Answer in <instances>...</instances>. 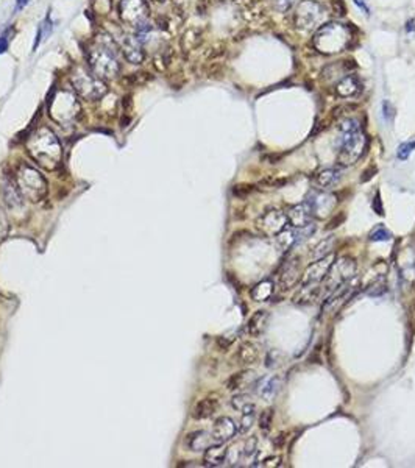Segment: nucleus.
Segmentation results:
<instances>
[{"label": "nucleus", "instance_id": "f257e3e1", "mask_svg": "<svg viewBox=\"0 0 415 468\" xmlns=\"http://www.w3.org/2000/svg\"><path fill=\"white\" fill-rule=\"evenodd\" d=\"M25 147H27L28 155L46 170H55L61 164V144H59L56 134L47 126H41L33 133L27 139Z\"/></svg>", "mask_w": 415, "mask_h": 468}, {"label": "nucleus", "instance_id": "f03ea898", "mask_svg": "<svg viewBox=\"0 0 415 468\" xmlns=\"http://www.w3.org/2000/svg\"><path fill=\"white\" fill-rule=\"evenodd\" d=\"M339 153L337 163L342 167H348L358 161L366 147V136L356 119H343L339 123Z\"/></svg>", "mask_w": 415, "mask_h": 468}, {"label": "nucleus", "instance_id": "7ed1b4c3", "mask_svg": "<svg viewBox=\"0 0 415 468\" xmlns=\"http://www.w3.org/2000/svg\"><path fill=\"white\" fill-rule=\"evenodd\" d=\"M88 63L91 71L100 80L114 78L119 74V69H121L113 41L108 36H98L96 39V42L88 52Z\"/></svg>", "mask_w": 415, "mask_h": 468}, {"label": "nucleus", "instance_id": "20e7f679", "mask_svg": "<svg viewBox=\"0 0 415 468\" xmlns=\"http://www.w3.org/2000/svg\"><path fill=\"white\" fill-rule=\"evenodd\" d=\"M16 186L24 198L31 203H39L46 198L49 186L39 170L28 164H21L16 172Z\"/></svg>", "mask_w": 415, "mask_h": 468}, {"label": "nucleus", "instance_id": "39448f33", "mask_svg": "<svg viewBox=\"0 0 415 468\" xmlns=\"http://www.w3.org/2000/svg\"><path fill=\"white\" fill-rule=\"evenodd\" d=\"M351 39L348 28L342 24H325L320 25L316 36L314 46L321 53H336L343 50Z\"/></svg>", "mask_w": 415, "mask_h": 468}, {"label": "nucleus", "instance_id": "423d86ee", "mask_svg": "<svg viewBox=\"0 0 415 468\" xmlns=\"http://www.w3.org/2000/svg\"><path fill=\"white\" fill-rule=\"evenodd\" d=\"M49 114L61 125L73 123L80 114V105L75 99V94L67 89L56 91L49 100Z\"/></svg>", "mask_w": 415, "mask_h": 468}, {"label": "nucleus", "instance_id": "0eeeda50", "mask_svg": "<svg viewBox=\"0 0 415 468\" xmlns=\"http://www.w3.org/2000/svg\"><path fill=\"white\" fill-rule=\"evenodd\" d=\"M72 84L78 96H81L86 100H98L100 97H103V94L106 92L105 83L92 71L88 72L81 69V67H78V69L73 72Z\"/></svg>", "mask_w": 415, "mask_h": 468}, {"label": "nucleus", "instance_id": "6e6552de", "mask_svg": "<svg viewBox=\"0 0 415 468\" xmlns=\"http://www.w3.org/2000/svg\"><path fill=\"white\" fill-rule=\"evenodd\" d=\"M356 271V259L351 256H341L339 259H334L328 273L321 283V287L326 292H333L336 287L343 284L345 281L353 278Z\"/></svg>", "mask_w": 415, "mask_h": 468}, {"label": "nucleus", "instance_id": "1a4fd4ad", "mask_svg": "<svg viewBox=\"0 0 415 468\" xmlns=\"http://www.w3.org/2000/svg\"><path fill=\"white\" fill-rule=\"evenodd\" d=\"M323 18H325L323 6L318 2H316V0H304V2L300 3L298 10L295 11L293 22L296 25V28L309 31V30L318 28Z\"/></svg>", "mask_w": 415, "mask_h": 468}, {"label": "nucleus", "instance_id": "9d476101", "mask_svg": "<svg viewBox=\"0 0 415 468\" xmlns=\"http://www.w3.org/2000/svg\"><path fill=\"white\" fill-rule=\"evenodd\" d=\"M286 225H287V216L278 209H267L256 219L258 231L270 237H276L283 229H286Z\"/></svg>", "mask_w": 415, "mask_h": 468}, {"label": "nucleus", "instance_id": "9b49d317", "mask_svg": "<svg viewBox=\"0 0 415 468\" xmlns=\"http://www.w3.org/2000/svg\"><path fill=\"white\" fill-rule=\"evenodd\" d=\"M308 208L311 209L312 216L317 217H326L331 214V211L337 206V198L334 194L329 192H323L320 189H314L308 194L306 201Z\"/></svg>", "mask_w": 415, "mask_h": 468}, {"label": "nucleus", "instance_id": "f8f14e48", "mask_svg": "<svg viewBox=\"0 0 415 468\" xmlns=\"http://www.w3.org/2000/svg\"><path fill=\"white\" fill-rule=\"evenodd\" d=\"M121 16L123 22L139 28L147 24L148 5L144 2V0H122Z\"/></svg>", "mask_w": 415, "mask_h": 468}, {"label": "nucleus", "instance_id": "ddd939ff", "mask_svg": "<svg viewBox=\"0 0 415 468\" xmlns=\"http://www.w3.org/2000/svg\"><path fill=\"white\" fill-rule=\"evenodd\" d=\"M334 258L333 254H328V256L317 259L311 264V266L304 270V273L301 275L300 283L301 286H318L323 283V279L328 273L329 267H331Z\"/></svg>", "mask_w": 415, "mask_h": 468}, {"label": "nucleus", "instance_id": "4468645a", "mask_svg": "<svg viewBox=\"0 0 415 468\" xmlns=\"http://www.w3.org/2000/svg\"><path fill=\"white\" fill-rule=\"evenodd\" d=\"M317 231V226L314 223H309L303 228H292V229H283L281 233L276 236V242L283 250H289L295 244H298L304 239H308Z\"/></svg>", "mask_w": 415, "mask_h": 468}, {"label": "nucleus", "instance_id": "2eb2a0df", "mask_svg": "<svg viewBox=\"0 0 415 468\" xmlns=\"http://www.w3.org/2000/svg\"><path fill=\"white\" fill-rule=\"evenodd\" d=\"M237 434V424L234 423L230 417H220L213 424L211 429V437H213L214 443H226L234 439Z\"/></svg>", "mask_w": 415, "mask_h": 468}, {"label": "nucleus", "instance_id": "dca6fc26", "mask_svg": "<svg viewBox=\"0 0 415 468\" xmlns=\"http://www.w3.org/2000/svg\"><path fill=\"white\" fill-rule=\"evenodd\" d=\"M281 390V378L278 374H270V376L261 378L255 384V392L262 401L270 403L276 398Z\"/></svg>", "mask_w": 415, "mask_h": 468}, {"label": "nucleus", "instance_id": "f3484780", "mask_svg": "<svg viewBox=\"0 0 415 468\" xmlns=\"http://www.w3.org/2000/svg\"><path fill=\"white\" fill-rule=\"evenodd\" d=\"M301 266H300V259L298 258H292L291 261H287L284 264V267L281 269V273H279V287L283 291H289V289L295 287V284L298 283L301 278Z\"/></svg>", "mask_w": 415, "mask_h": 468}, {"label": "nucleus", "instance_id": "a211bd4d", "mask_svg": "<svg viewBox=\"0 0 415 468\" xmlns=\"http://www.w3.org/2000/svg\"><path fill=\"white\" fill-rule=\"evenodd\" d=\"M353 287H354L353 279H348V281H345L343 284L336 287L333 292H329L323 308H321V314H329V312L337 311L339 306L343 303V300L348 298V294L353 291Z\"/></svg>", "mask_w": 415, "mask_h": 468}, {"label": "nucleus", "instance_id": "6ab92c4d", "mask_svg": "<svg viewBox=\"0 0 415 468\" xmlns=\"http://www.w3.org/2000/svg\"><path fill=\"white\" fill-rule=\"evenodd\" d=\"M312 212L308 208L306 203L295 205L287 212V222L292 225V228H303L312 222Z\"/></svg>", "mask_w": 415, "mask_h": 468}, {"label": "nucleus", "instance_id": "aec40b11", "mask_svg": "<svg viewBox=\"0 0 415 468\" xmlns=\"http://www.w3.org/2000/svg\"><path fill=\"white\" fill-rule=\"evenodd\" d=\"M122 52L131 64H141L144 59V52L141 41L136 36H126L122 42Z\"/></svg>", "mask_w": 415, "mask_h": 468}, {"label": "nucleus", "instance_id": "412c9836", "mask_svg": "<svg viewBox=\"0 0 415 468\" xmlns=\"http://www.w3.org/2000/svg\"><path fill=\"white\" fill-rule=\"evenodd\" d=\"M269 320H270L269 311H258V312H255V314H253V316L250 317L248 325H247L248 334H250L251 337H261L262 334L266 333L267 325H269Z\"/></svg>", "mask_w": 415, "mask_h": 468}, {"label": "nucleus", "instance_id": "4be33fe9", "mask_svg": "<svg viewBox=\"0 0 415 468\" xmlns=\"http://www.w3.org/2000/svg\"><path fill=\"white\" fill-rule=\"evenodd\" d=\"M217 409H219V399L216 396H206L195 404L192 417L195 420H205V419H209V417H213Z\"/></svg>", "mask_w": 415, "mask_h": 468}, {"label": "nucleus", "instance_id": "5701e85b", "mask_svg": "<svg viewBox=\"0 0 415 468\" xmlns=\"http://www.w3.org/2000/svg\"><path fill=\"white\" fill-rule=\"evenodd\" d=\"M259 359V346L253 342H242L236 353V361L239 365H253Z\"/></svg>", "mask_w": 415, "mask_h": 468}, {"label": "nucleus", "instance_id": "b1692460", "mask_svg": "<svg viewBox=\"0 0 415 468\" xmlns=\"http://www.w3.org/2000/svg\"><path fill=\"white\" fill-rule=\"evenodd\" d=\"M213 437H211V432L206 431H194L191 432L188 437H186V446H188L191 451H205L208 446L213 445Z\"/></svg>", "mask_w": 415, "mask_h": 468}, {"label": "nucleus", "instance_id": "393cba45", "mask_svg": "<svg viewBox=\"0 0 415 468\" xmlns=\"http://www.w3.org/2000/svg\"><path fill=\"white\" fill-rule=\"evenodd\" d=\"M226 446L225 443H216L205 449V465L206 467H220L226 462Z\"/></svg>", "mask_w": 415, "mask_h": 468}, {"label": "nucleus", "instance_id": "a878e982", "mask_svg": "<svg viewBox=\"0 0 415 468\" xmlns=\"http://www.w3.org/2000/svg\"><path fill=\"white\" fill-rule=\"evenodd\" d=\"M3 198H5L6 206L11 211H18L24 208V197L21 195L18 186H14L10 181H6L3 184Z\"/></svg>", "mask_w": 415, "mask_h": 468}, {"label": "nucleus", "instance_id": "bb28decb", "mask_svg": "<svg viewBox=\"0 0 415 468\" xmlns=\"http://www.w3.org/2000/svg\"><path fill=\"white\" fill-rule=\"evenodd\" d=\"M336 91L341 97H353L361 91V83L354 75H346L339 80Z\"/></svg>", "mask_w": 415, "mask_h": 468}, {"label": "nucleus", "instance_id": "cd10ccee", "mask_svg": "<svg viewBox=\"0 0 415 468\" xmlns=\"http://www.w3.org/2000/svg\"><path fill=\"white\" fill-rule=\"evenodd\" d=\"M341 178H342V173L339 169H325L317 173L316 184L320 189H331L333 186H336L341 181Z\"/></svg>", "mask_w": 415, "mask_h": 468}, {"label": "nucleus", "instance_id": "c85d7f7f", "mask_svg": "<svg viewBox=\"0 0 415 468\" xmlns=\"http://www.w3.org/2000/svg\"><path fill=\"white\" fill-rule=\"evenodd\" d=\"M323 292V287L321 284L318 286H301V289L295 294L293 301L296 304H311L314 303V300H317L320 294Z\"/></svg>", "mask_w": 415, "mask_h": 468}, {"label": "nucleus", "instance_id": "c756f323", "mask_svg": "<svg viewBox=\"0 0 415 468\" xmlns=\"http://www.w3.org/2000/svg\"><path fill=\"white\" fill-rule=\"evenodd\" d=\"M253 373L251 370H242V371H237L234 374H231V378L226 381V389L228 390H237V389H242L244 386H247L248 382L251 381L253 378Z\"/></svg>", "mask_w": 415, "mask_h": 468}, {"label": "nucleus", "instance_id": "7c9ffc66", "mask_svg": "<svg viewBox=\"0 0 415 468\" xmlns=\"http://www.w3.org/2000/svg\"><path fill=\"white\" fill-rule=\"evenodd\" d=\"M334 242H336L334 236H329V237H326V239L320 241L314 246V250L311 251V259L317 261V259H321V258L328 256V254H331V251L334 248Z\"/></svg>", "mask_w": 415, "mask_h": 468}, {"label": "nucleus", "instance_id": "2f4dec72", "mask_svg": "<svg viewBox=\"0 0 415 468\" xmlns=\"http://www.w3.org/2000/svg\"><path fill=\"white\" fill-rule=\"evenodd\" d=\"M273 294V283L270 279L261 281L251 291V298L255 301H267Z\"/></svg>", "mask_w": 415, "mask_h": 468}, {"label": "nucleus", "instance_id": "473e14b6", "mask_svg": "<svg viewBox=\"0 0 415 468\" xmlns=\"http://www.w3.org/2000/svg\"><path fill=\"white\" fill-rule=\"evenodd\" d=\"M255 419H256V406L253 404L241 412V424L239 428H237V432L241 434L248 432L253 426V423H255Z\"/></svg>", "mask_w": 415, "mask_h": 468}, {"label": "nucleus", "instance_id": "72a5a7b5", "mask_svg": "<svg viewBox=\"0 0 415 468\" xmlns=\"http://www.w3.org/2000/svg\"><path fill=\"white\" fill-rule=\"evenodd\" d=\"M244 461V443H234L231 448L226 449V462L230 465H236Z\"/></svg>", "mask_w": 415, "mask_h": 468}, {"label": "nucleus", "instance_id": "f704fd0d", "mask_svg": "<svg viewBox=\"0 0 415 468\" xmlns=\"http://www.w3.org/2000/svg\"><path fill=\"white\" fill-rule=\"evenodd\" d=\"M253 404L255 403H253V399L248 394H239V395L233 396V399H231V406L239 412H242L244 409H247V407L253 406Z\"/></svg>", "mask_w": 415, "mask_h": 468}, {"label": "nucleus", "instance_id": "c9c22d12", "mask_svg": "<svg viewBox=\"0 0 415 468\" xmlns=\"http://www.w3.org/2000/svg\"><path fill=\"white\" fill-rule=\"evenodd\" d=\"M368 239L371 242H384V241L392 239V233L389 231L387 228H384L383 225H379L368 234Z\"/></svg>", "mask_w": 415, "mask_h": 468}, {"label": "nucleus", "instance_id": "e433bc0d", "mask_svg": "<svg viewBox=\"0 0 415 468\" xmlns=\"http://www.w3.org/2000/svg\"><path fill=\"white\" fill-rule=\"evenodd\" d=\"M10 229H11L10 220H8L5 209L0 206V242H3L6 237L10 236Z\"/></svg>", "mask_w": 415, "mask_h": 468}, {"label": "nucleus", "instance_id": "4c0bfd02", "mask_svg": "<svg viewBox=\"0 0 415 468\" xmlns=\"http://www.w3.org/2000/svg\"><path fill=\"white\" fill-rule=\"evenodd\" d=\"M415 150V139L414 141H408V142H403L400 147H398V151H396V156H398V159H401V161H406L409 156H411V153Z\"/></svg>", "mask_w": 415, "mask_h": 468}, {"label": "nucleus", "instance_id": "58836bf2", "mask_svg": "<svg viewBox=\"0 0 415 468\" xmlns=\"http://www.w3.org/2000/svg\"><path fill=\"white\" fill-rule=\"evenodd\" d=\"M256 451H258V439H256V437H250V439L244 443V459L255 457Z\"/></svg>", "mask_w": 415, "mask_h": 468}, {"label": "nucleus", "instance_id": "ea45409f", "mask_svg": "<svg viewBox=\"0 0 415 468\" xmlns=\"http://www.w3.org/2000/svg\"><path fill=\"white\" fill-rule=\"evenodd\" d=\"M272 420H273V409L264 411L262 415L259 417V428L262 431L270 429V426H272Z\"/></svg>", "mask_w": 415, "mask_h": 468}, {"label": "nucleus", "instance_id": "a19ab883", "mask_svg": "<svg viewBox=\"0 0 415 468\" xmlns=\"http://www.w3.org/2000/svg\"><path fill=\"white\" fill-rule=\"evenodd\" d=\"M281 461L283 459L279 456H275V457H269V459H264V462L262 464H258L261 467H267V468H272V467H279L281 465Z\"/></svg>", "mask_w": 415, "mask_h": 468}, {"label": "nucleus", "instance_id": "79ce46f5", "mask_svg": "<svg viewBox=\"0 0 415 468\" xmlns=\"http://www.w3.org/2000/svg\"><path fill=\"white\" fill-rule=\"evenodd\" d=\"M383 113H384V119H386L387 122L393 117V106L389 103L387 100L383 101Z\"/></svg>", "mask_w": 415, "mask_h": 468}, {"label": "nucleus", "instance_id": "37998d69", "mask_svg": "<svg viewBox=\"0 0 415 468\" xmlns=\"http://www.w3.org/2000/svg\"><path fill=\"white\" fill-rule=\"evenodd\" d=\"M295 2H296V0H275V5H276L278 10H281V11H287V10H289V8H291Z\"/></svg>", "mask_w": 415, "mask_h": 468}, {"label": "nucleus", "instance_id": "c03bdc74", "mask_svg": "<svg viewBox=\"0 0 415 468\" xmlns=\"http://www.w3.org/2000/svg\"><path fill=\"white\" fill-rule=\"evenodd\" d=\"M343 220H345V214H343V212H342V214H337L333 220H329V222H328L326 229H334L336 226L341 225V223L343 222Z\"/></svg>", "mask_w": 415, "mask_h": 468}, {"label": "nucleus", "instance_id": "a18cd8bd", "mask_svg": "<svg viewBox=\"0 0 415 468\" xmlns=\"http://www.w3.org/2000/svg\"><path fill=\"white\" fill-rule=\"evenodd\" d=\"M376 173H378V169H376V167H370V169H367V170H364V173H362V176H361V181H362V183L370 181Z\"/></svg>", "mask_w": 415, "mask_h": 468}, {"label": "nucleus", "instance_id": "49530a36", "mask_svg": "<svg viewBox=\"0 0 415 468\" xmlns=\"http://www.w3.org/2000/svg\"><path fill=\"white\" fill-rule=\"evenodd\" d=\"M373 208H375V211H376V214H379V216H384V209H383V205H381V201H379V192H376V195H375V203H373Z\"/></svg>", "mask_w": 415, "mask_h": 468}, {"label": "nucleus", "instance_id": "de8ad7c7", "mask_svg": "<svg viewBox=\"0 0 415 468\" xmlns=\"http://www.w3.org/2000/svg\"><path fill=\"white\" fill-rule=\"evenodd\" d=\"M42 25H39V28H38V33H36V38H35V42H33V52H36V49L39 47V42H41V39H42Z\"/></svg>", "mask_w": 415, "mask_h": 468}, {"label": "nucleus", "instance_id": "09e8293b", "mask_svg": "<svg viewBox=\"0 0 415 468\" xmlns=\"http://www.w3.org/2000/svg\"><path fill=\"white\" fill-rule=\"evenodd\" d=\"M8 41H10V39H8L6 33L0 36V53H3V52H6V50H8Z\"/></svg>", "mask_w": 415, "mask_h": 468}, {"label": "nucleus", "instance_id": "8fccbe9b", "mask_svg": "<svg viewBox=\"0 0 415 468\" xmlns=\"http://www.w3.org/2000/svg\"><path fill=\"white\" fill-rule=\"evenodd\" d=\"M354 3L358 5L362 11H366L367 14H370V10H368V6H367V3H366V0H354Z\"/></svg>", "mask_w": 415, "mask_h": 468}, {"label": "nucleus", "instance_id": "3c124183", "mask_svg": "<svg viewBox=\"0 0 415 468\" xmlns=\"http://www.w3.org/2000/svg\"><path fill=\"white\" fill-rule=\"evenodd\" d=\"M30 2V0H16V10H22L24 6H27V3Z\"/></svg>", "mask_w": 415, "mask_h": 468}]
</instances>
